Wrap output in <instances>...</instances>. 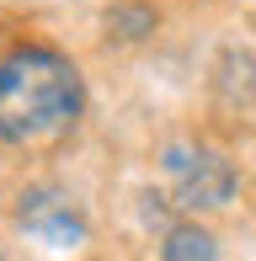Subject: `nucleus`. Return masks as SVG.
Returning a JSON list of instances; mask_svg holds the SVG:
<instances>
[{"label":"nucleus","instance_id":"nucleus-4","mask_svg":"<svg viewBox=\"0 0 256 261\" xmlns=\"http://www.w3.org/2000/svg\"><path fill=\"white\" fill-rule=\"evenodd\" d=\"M160 261H219V240L203 224H176L160 240Z\"/></svg>","mask_w":256,"mask_h":261},{"label":"nucleus","instance_id":"nucleus-6","mask_svg":"<svg viewBox=\"0 0 256 261\" xmlns=\"http://www.w3.org/2000/svg\"><path fill=\"white\" fill-rule=\"evenodd\" d=\"M0 261H6V251H0Z\"/></svg>","mask_w":256,"mask_h":261},{"label":"nucleus","instance_id":"nucleus-2","mask_svg":"<svg viewBox=\"0 0 256 261\" xmlns=\"http://www.w3.org/2000/svg\"><path fill=\"white\" fill-rule=\"evenodd\" d=\"M166 181H171V197L182 208L208 213V208H224L235 197V165L208 144H171L166 149Z\"/></svg>","mask_w":256,"mask_h":261},{"label":"nucleus","instance_id":"nucleus-1","mask_svg":"<svg viewBox=\"0 0 256 261\" xmlns=\"http://www.w3.org/2000/svg\"><path fill=\"white\" fill-rule=\"evenodd\" d=\"M86 112L75 59L43 43L0 54V139L16 149H54L75 134Z\"/></svg>","mask_w":256,"mask_h":261},{"label":"nucleus","instance_id":"nucleus-5","mask_svg":"<svg viewBox=\"0 0 256 261\" xmlns=\"http://www.w3.org/2000/svg\"><path fill=\"white\" fill-rule=\"evenodd\" d=\"M149 32H155V11L149 6H112L107 11V38L139 43V38H149Z\"/></svg>","mask_w":256,"mask_h":261},{"label":"nucleus","instance_id":"nucleus-3","mask_svg":"<svg viewBox=\"0 0 256 261\" xmlns=\"http://www.w3.org/2000/svg\"><path fill=\"white\" fill-rule=\"evenodd\" d=\"M16 224L48 251H75L86 240V213L75 208V197L54 192V187H27L16 203Z\"/></svg>","mask_w":256,"mask_h":261}]
</instances>
